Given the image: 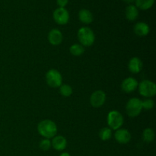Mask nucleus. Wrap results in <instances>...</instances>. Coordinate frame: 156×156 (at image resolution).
Here are the masks:
<instances>
[{
  "label": "nucleus",
  "mask_w": 156,
  "mask_h": 156,
  "mask_svg": "<svg viewBox=\"0 0 156 156\" xmlns=\"http://www.w3.org/2000/svg\"><path fill=\"white\" fill-rule=\"evenodd\" d=\"M37 130L40 135L50 140L53 138L57 133V126L52 120H44L38 123Z\"/></svg>",
  "instance_id": "1"
},
{
  "label": "nucleus",
  "mask_w": 156,
  "mask_h": 156,
  "mask_svg": "<svg viewBox=\"0 0 156 156\" xmlns=\"http://www.w3.org/2000/svg\"><path fill=\"white\" fill-rule=\"evenodd\" d=\"M78 39L81 43V45L84 47H90L92 45L95 40V36L91 28L87 27H81L78 31Z\"/></svg>",
  "instance_id": "2"
},
{
  "label": "nucleus",
  "mask_w": 156,
  "mask_h": 156,
  "mask_svg": "<svg viewBox=\"0 0 156 156\" xmlns=\"http://www.w3.org/2000/svg\"><path fill=\"white\" fill-rule=\"evenodd\" d=\"M142 110H143L142 101L136 98L129 99L126 105V114L130 117H135L140 115Z\"/></svg>",
  "instance_id": "3"
},
{
  "label": "nucleus",
  "mask_w": 156,
  "mask_h": 156,
  "mask_svg": "<svg viewBox=\"0 0 156 156\" xmlns=\"http://www.w3.org/2000/svg\"><path fill=\"white\" fill-rule=\"evenodd\" d=\"M139 91L143 97L151 98L156 94V85L153 82L144 80L139 84Z\"/></svg>",
  "instance_id": "4"
},
{
  "label": "nucleus",
  "mask_w": 156,
  "mask_h": 156,
  "mask_svg": "<svg viewBox=\"0 0 156 156\" xmlns=\"http://www.w3.org/2000/svg\"><path fill=\"white\" fill-rule=\"evenodd\" d=\"M108 126L113 129H118L123 123V117L119 111H112L108 115Z\"/></svg>",
  "instance_id": "5"
},
{
  "label": "nucleus",
  "mask_w": 156,
  "mask_h": 156,
  "mask_svg": "<svg viewBox=\"0 0 156 156\" xmlns=\"http://www.w3.org/2000/svg\"><path fill=\"white\" fill-rule=\"evenodd\" d=\"M46 81L49 86L52 88H58L62 85V76L56 69H50L46 74Z\"/></svg>",
  "instance_id": "6"
},
{
  "label": "nucleus",
  "mask_w": 156,
  "mask_h": 156,
  "mask_svg": "<svg viewBox=\"0 0 156 156\" xmlns=\"http://www.w3.org/2000/svg\"><path fill=\"white\" fill-rule=\"evenodd\" d=\"M53 19L58 24H66L69 20V14L65 8H58L53 12Z\"/></svg>",
  "instance_id": "7"
},
{
  "label": "nucleus",
  "mask_w": 156,
  "mask_h": 156,
  "mask_svg": "<svg viewBox=\"0 0 156 156\" xmlns=\"http://www.w3.org/2000/svg\"><path fill=\"white\" fill-rule=\"evenodd\" d=\"M106 101V94L101 90H98L92 93L90 98V103L94 108H100Z\"/></svg>",
  "instance_id": "8"
},
{
  "label": "nucleus",
  "mask_w": 156,
  "mask_h": 156,
  "mask_svg": "<svg viewBox=\"0 0 156 156\" xmlns=\"http://www.w3.org/2000/svg\"><path fill=\"white\" fill-rule=\"evenodd\" d=\"M138 82L134 78L129 77L124 79L121 84V88L124 92L131 93L138 88Z\"/></svg>",
  "instance_id": "9"
},
{
  "label": "nucleus",
  "mask_w": 156,
  "mask_h": 156,
  "mask_svg": "<svg viewBox=\"0 0 156 156\" xmlns=\"http://www.w3.org/2000/svg\"><path fill=\"white\" fill-rule=\"evenodd\" d=\"M116 140L120 144H126L131 140V134L127 129H118L114 134Z\"/></svg>",
  "instance_id": "10"
},
{
  "label": "nucleus",
  "mask_w": 156,
  "mask_h": 156,
  "mask_svg": "<svg viewBox=\"0 0 156 156\" xmlns=\"http://www.w3.org/2000/svg\"><path fill=\"white\" fill-rule=\"evenodd\" d=\"M67 141L62 136H57L53 138L51 141V146L56 151H62L66 148Z\"/></svg>",
  "instance_id": "11"
},
{
  "label": "nucleus",
  "mask_w": 156,
  "mask_h": 156,
  "mask_svg": "<svg viewBox=\"0 0 156 156\" xmlns=\"http://www.w3.org/2000/svg\"><path fill=\"white\" fill-rule=\"evenodd\" d=\"M49 42L52 45L57 46L60 44L62 41V34L60 30L58 29H53L50 31L48 34Z\"/></svg>",
  "instance_id": "12"
},
{
  "label": "nucleus",
  "mask_w": 156,
  "mask_h": 156,
  "mask_svg": "<svg viewBox=\"0 0 156 156\" xmlns=\"http://www.w3.org/2000/svg\"><path fill=\"white\" fill-rule=\"evenodd\" d=\"M129 70L133 73H139L143 69V62L141 59L138 57H133L129 60Z\"/></svg>",
  "instance_id": "13"
},
{
  "label": "nucleus",
  "mask_w": 156,
  "mask_h": 156,
  "mask_svg": "<svg viewBox=\"0 0 156 156\" xmlns=\"http://www.w3.org/2000/svg\"><path fill=\"white\" fill-rule=\"evenodd\" d=\"M149 26L146 23L138 22L134 26V32L140 37H145L149 33Z\"/></svg>",
  "instance_id": "14"
},
{
  "label": "nucleus",
  "mask_w": 156,
  "mask_h": 156,
  "mask_svg": "<svg viewBox=\"0 0 156 156\" xmlns=\"http://www.w3.org/2000/svg\"><path fill=\"white\" fill-rule=\"evenodd\" d=\"M79 18L84 24H91L93 21V15L88 9H82L79 12Z\"/></svg>",
  "instance_id": "15"
},
{
  "label": "nucleus",
  "mask_w": 156,
  "mask_h": 156,
  "mask_svg": "<svg viewBox=\"0 0 156 156\" xmlns=\"http://www.w3.org/2000/svg\"><path fill=\"white\" fill-rule=\"evenodd\" d=\"M125 14H126V18L129 21H135L139 15L138 9L136 7V5H129L126 7Z\"/></svg>",
  "instance_id": "16"
},
{
  "label": "nucleus",
  "mask_w": 156,
  "mask_h": 156,
  "mask_svg": "<svg viewBox=\"0 0 156 156\" xmlns=\"http://www.w3.org/2000/svg\"><path fill=\"white\" fill-rule=\"evenodd\" d=\"M136 7L142 10H148L152 7L155 0H135Z\"/></svg>",
  "instance_id": "17"
},
{
  "label": "nucleus",
  "mask_w": 156,
  "mask_h": 156,
  "mask_svg": "<svg viewBox=\"0 0 156 156\" xmlns=\"http://www.w3.org/2000/svg\"><path fill=\"white\" fill-rule=\"evenodd\" d=\"M69 51L71 53V54H73V56H81L85 52V49H84V47L82 45L76 44H73V46L70 47Z\"/></svg>",
  "instance_id": "18"
},
{
  "label": "nucleus",
  "mask_w": 156,
  "mask_h": 156,
  "mask_svg": "<svg viewBox=\"0 0 156 156\" xmlns=\"http://www.w3.org/2000/svg\"><path fill=\"white\" fill-rule=\"evenodd\" d=\"M143 139L146 143H151L155 139V133L150 128H147L143 131Z\"/></svg>",
  "instance_id": "19"
},
{
  "label": "nucleus",
  "mask_w": 156,
  "mask_h": 156,
  "mask_svg": "<svg viewBox=\"0 0 156 156\" xmlns=\"http://www.w3.org/2000/svg\"><path fill=\"white\" fill-rule=\"evenodd\" d=\"M112 136V131L110 128L108 127H105L103 129H101L99 132V137L101 140L103 141H107V140H109L110 139Z\"/></svg>",
  "instance_id": "20"
},
{
  "label": "nucleus",
  "mask_w": 156,
  "mask_h": 156,
  "mask_svg": "<svg viewBox=\"0 0 156 156\" xmlns=\"http://www.w3.org/2000/svg\"><path fill=\"white\" fill-rule=\"evenodd\" d=\"M59 92L63 97H69L73 94V88L70 85L65 84V85H60Z\"/></svg>",
  "instance_id": "21"
},
{
  "label": "nucleus",
  "mask_w": 156,
  "mask_h": 156,
  "mask_svg": "<svg viewBox=\"0 0 156 156\" xmlns=\"http://www.w3.org/2000/svg\"><path fill=\"white\" fill-rule=\"evenodd\" d=\"M40 148L42 149L43 151H47L50 149L51 147V141L48 139H44L42 141H41L39 144Z\"/></svg>",
  "instance_id": "22"
},
{
  "label": "nucleus",
  "mask_w": 156,
  "mask_h": 156,
  "mask_svg": "<svg viewBox=\"0 0 156 156\" xmlns=\"http://www.w3.org/2000/svg\"><path fill=\"white\" fill-rule=\"evenodd\" d=\"M154 105H155V103H154V101L152 100L150 98H148L144 100L143 101H142V106H143V108L146 110H151L154 108Z\"/></svg>",
  "instance_id": "23"
},
{
  "label": "nucleus",
  "mask_w": 156,
  "mask_h": 156,
  "mask_svg": "<svg viewBox=\"0 0 156 156\" xmlns=\"http://www.w3.org/2000/svg\"><path fill=\"white\" fill-rule=\"evenodd\" d=\"M68 1L69 0H56V3L59 6V8H65V6L68 3Z\"/></svg>",
  "instance_id": "24"
},
{
  "label": "nucleus",
  "mask_w": 156,
  "mask_h": 156,
  "mask_svg": "<svg viewBox=\"0 0 156 156\" xmlns=\"http://www.w3.org/2000/svg\"><path fill=\"white\" fill-rule=\"evenodd\" d=\"M123 2H125L126 3H128V4H130V3L135 2V0H123Z\"/></svg>",
  "instance_id": "25"
},
{
  "label": "nucleus",
  "mask_w": 156,
  "mask_h": 156,
  "mask_svg": "<svg viewBox=\"0 0 156 156\" xmlns=\"http://www.w3.org/2000/svg\"><path fill=\"white\" fill-rule=\"evenodd\" d=\"M59 156H71V155H70L68 152H63V153L61 154Z\"/></svg>",
  "instance_id": "26"
}]
</instances>
